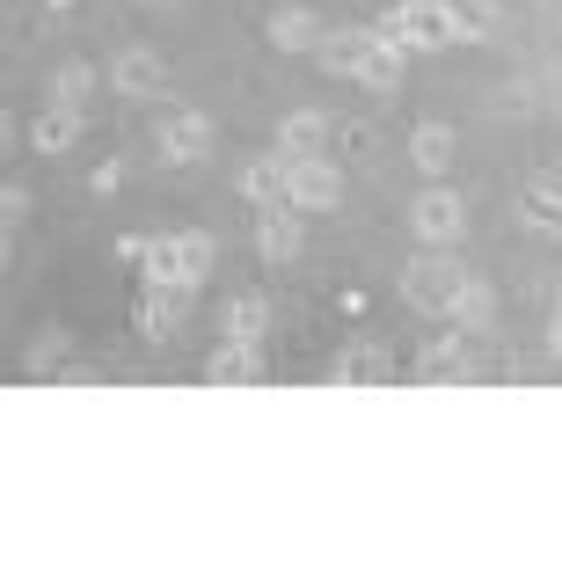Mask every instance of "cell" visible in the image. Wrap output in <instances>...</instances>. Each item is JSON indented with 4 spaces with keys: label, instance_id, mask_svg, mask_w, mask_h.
I'll use <instances>...</instances> for the list:
<instances>
[{
    "label": "cell",
    "instance_id": "cell-2",
    "mask_svg": "<svg viewBox=\"0 0 562 562\" xmlns=\"http://www.w3.org/2000/svg\"><path fill=\"white\" fill-rule=\"evenodd\" d=\"M402 300L417 314H453V300H460V285H468V271H460V256L453 249H417L409 263H402Z\"/></svg>",
    "mask_w": 562,
    "mask_h": 562
},
{
    "label": "cell",
    "instance_id": "cell-9",
    "mask_svg": "<svg viewBox=\"0 0 562 562\" xmlns=\"http://www.w3.org/2000/svg\"><path fill=\"white\" fill-rule=\"evenodd\" d=\"M300 227H307V212H292V205L256 212V256L263 263H292L300 256Z\"/></svg>",
    "mask_w": 562,
    "mask_h": 562
},
{
    "label": "cell",
    "instance_id": "cell-27",
    "mask_svg": "<svg viewBox=\"0 0 562 562\" xmlns=\"http://www.w3.org/2000/svg\"><path fill=\"white\" fill-rule=\"evenodd\" d=\"M548 351L562 358V307H555V322H548Z\"/></svg>",
    "mask_w": 562,
    "mask_h": 562
},
{
    "label": "cell",
    "instance_id": "cell-8",
    "mask_svg": "<svg viewBox=\"0 0 562 562\" xmlns=\"http://www.w3.org/2000/svg\"><path fill=\"white\" fill-rule=\"evenodd\" d=\"M373 44H380L373 22H351V30H329L314 59H322V74H336V81H358V74H366V59H373Z\"/></svg>",
    "mask_w": 562,
    "mask_h": 562
},
{
    "label": "cell",
    "instance_id": "cell-29",
    "mask_svg": "<svg viewBox=\"0 0 562 562\" xmlns=\"http://www.w3.org/2000/svg\"><path fill=\"white\" fill-rule=\"evenodd\" d=\"M161 8H168V0H161Z\"/></svg>",
    "mask_w": 562,
    "mask_h": 562
},
{
    "label": "cell",
    "instance_id": "cell-18",
    "mask_svg": "<svg viewBox=\"0 0 562 562\" xmlns=\"http://www.w3.org/2000/svg\"><path fill=\"white\" fill-rule=\"evenodd\" d=\"M453 322L468 336H482V329H497V292L482 285V278H468V285H460V300H453Z\"/></svg>",
    "mask_w": 562,
    "mask_h": 562
},
{
    "label": "cell",
    "instance_id": "cell-7",
    "mask_svg": "<svg viewBox=\"0 0 562 562\" xmlns=\"http://www.w3.org/2000/svg\"><path fill=\"white\" fill-rule=\"evenodd\" d=\"M154 154H161L168 168L205 161V154H212V117H205V110H176V117L161 125V139H154Z\"/></svg>",
    "mask_w": 562,
    "mask_h": 562
},
{
    "label": "cell",
    "instance_id": "cell-21",
    "mask_svg": "<svg viewBox=\"0 0 562 562\" xmlns=\"http://www.w3.org/2000/svg\"><path fill=\"white\" fill-rule=\"evenodd\" d=\"M519 212H526V227H555L562 234V190L555 183H526L519 190Z\"/></svg>",
    "mask_w": 562,
    "mask_h": 562
},
{
    "label": "cell",
    "instance_id": "cell-3",
    "mask_svg": "<svg viewBox=\"0 0 562 562\" xmlns=\"http://www.w3.org/2000/svg\"><path fill=\"white\" fill-rule=\"evenodd\" d=\"M373 30L387 44H409V52H446L453 44V8L446 0H395L387 15H373Z\"/></svg>",
    "mask_w": 562,
    "mask_h": 562
},
{
    "label": "cell",
    "instance_id": "cell-23",
    "mask_svg": "<svg viewBox=\"0 0 562 562\" xmlns=\"http://www.w3.org/2000/svg\"><path fill=\"white\" fill-rule=\"evenodd\" d=\"M417 373L424 380H460L468 366H460V336H446V344H424L417 351Z\"/></svg>",
    "mask_w": 562,
    "mask_h": 562
},
{
    "label": "cell",
    "instance_id": "cell-6",
    "mask_svg": "<svg viewBox=\"0 0 562 562\" xmlns=\"http://www.w3.org/2000/svg\"><path fill=\"white\" fill-rule=\"evenodd\" d=\"M285 205L292 212H336L344 205V168L329 161V154H307V161H292V176H285Z\"/></svg>",
    "mask_w": 562,
    "mask_h": 562
},
{
    "label": "cell",
    "instance_id": "cell-20",
    "mask_svg": "<svg viewBox=\"0 0 562 562\" xmlns=\"http://www.w3.org/2000/svg\"><path fill=\"white\" fill-rule=\"evenodd\" d=\"M446 8H453V44H490V30H497L490 0H446Z\"/></svg>",
    "mask_w": 562,
    "mask_h": 562
},
{
    "label": "cell",
    "instance_id": "cell-15",
    "mask_svg": "<svg viewBox=\"0 0 562 562\" xmlns=\"http://www.w3.org/2000/svg\"><path fill=\"white\" fill-rule=\"evenodd\" d=\"M409 161L424 168V183H438L453 168V125H417L409 132Z\"/></svg>",
    "mask_w": 562,
    "mask_h": 562
},
{
    "label": "cell",
    "instance_id": "cell-26",
    "mask_svg": "<svg viewBox=\"0 0 562 562\" xmlns=\"http://www.w3.org/2000/svg\"><path fill=\"white\" fill-rule=\"evenodd\" d=\"M117 183H125V168H117V161L95 168V198H117Z\"/></svg>",
    "mask_w": 562,
    "mask_h": 562
},
{
    "label": "cell",
    "instance_id": "cell-10",
    "mask_svg": "<svg viewBox=\"0 0 562 562\" xmlns=\"http://www.w3.org/2000/svg\"><path fill=\"white\" fill-rule=\"evenodd\" d=\"M205 380H212V387H256V380H263V344L227 336V344L205 358Z\"/></svg>",
    "mask_w": 562,
    "mask_h": 562
},
{
    "label": "cell",
    "instance_id": "cell-24",
    "mask_svg": "<svg viewBox=\"0 0 562 562\" xmlns=\"http://www.w3.org/2000/svg\"><path fill=\"white\" fill-rule=\"evenodd\" d=\"M139 336H146V344H168V336H176V307H168V292H161V285L146 292V307H139Z\"/></svg>",
    "mask_w": 562,
    "mask_h": 562
},
{
    "label": "cell",
    "instance_id": "cell-4",
    "mask_svg": "<svg viewBox=\"0 0 562 562\" xmlns=\"http://www.w3.org/2000/svg\"><path fill=\"white\" fill-rule=\"evenodd\" d=\"M409 234H417L424 249H453L460 234H468V205H460V190L424 183L417 205H409Z\"/></svg>",
    "mask_w": 562,
    "mask_h": 562
},
{
    "label": "cell",
    "instance_id": "cell-1",
    "mask_svg": "<svg viewBox=\"0 0 562 562\" xmlns=\"http://www.w3.org/2000/svg\"><path fill=\"white\" fill-rule=\"evenodd\" d=\"M139 271H146V285H161V292H198V285L212 278V234H205V227L146 234Z\"/></svg>",
    "mask_w": 562,
    "mask_h": 562
},
{
    "label": "cell",
    "instance_id": "cell-17",
    "mask_svg": "<svg viewBox=\"0 0 562 562\" xmlns=\"http://www.w3.org/2000/svg\"><path fill=\"white\" fill-rule=\"evenodd\" d=\"M373 37H380V30H373ZM402 66H409V44H387V37H380V44H373V59H366V74H358V81L373 88V95H395V88H402Z\"/></svg>",
    "mask_w": 562,
    "mask_h": 562
},
{
    "label": "cell",
    "instance_id": "cell-5",
    "mask_svg": "<svg viewBox=\"0 0 562 562\" xmlns=\"http://www.w3.org/2000/svg\"><path fill=\"white\" fill-rule=\"evenodd\" d=\"M103 74H110V88H117L125 103H161L168 95V59L154 52V44H125Z\"/></svg>",
    "mask_w": 562,
    "mask_h": 562
},
{
    "label": "cell",
    "instance_id": "cell-13",
    "mask_svg": "<svg viewBox=\"0 0 562 562\" xmlns=\"http://www.w3.org/2000/svg\"><path fill=\"white\" fill-rule=\"evenodd\" d=\"M81 117H88V110L52 103L37 125H30V146H37V154H74V146H81Z\"/></svg>",
    "mask_w": 562,
    "mask_h": 562
},
{
    "label": "cell",
    "instance_id": "cell-25",
    "mask_svg": "<svg viewBox=\"0 0 562 562\" xmlns=\"http://www.w3.org/2000/svg\"><path fill=\"white\" fill-rule=\"evenodd\" d=\"M22 212H30V190H22V183H8V190H0V220H8V227H15Z\"/></svg>",
    "mask_w": 562,
    "mask_h": 562
},
{
    "label": "cell",
    "instance_id": "cell-19",
    "mask_svg": "<svg viewBox=\"0 0 562 562\" xmlns=\"http://www.w3.org/2000/svg\"><path fill=\"white\" fill-rule=\"evenodd\" d=\"M263 329H271V300H227V307H220V336L263 344Z\"/></svg>",
    "mask_w": 562,
    "mask_h": 562
},
{
    "label": "cell",
    "instance_id": "cell-14",
    "mask_svg": "<svg viewBox=\"0 0 562 562\" xmlns=\"http://www.w3.org/2000/svg\"><path fill=\"white\" fill-rule=\"evenodd\" d=\"M322 37H329V30H322L314 8H278L271 15V44L278 52H322Z\"/></svg>",
    "mask_w": 562,
    "mask_h": 562
},
{
    "label": "cell",
    "instance_id": "cell-12",
    "mask_svg": "<svg viewBox=\"0 0 562 562\" xmlns=\"http://www.w3.org/2000/svg\"><path fill=\"white\" fill-rule=\"evenodd\" d=\"M329 117H322V110H292L285 125H278V154H292V161H307V154H322V146H329Z\"/></svg>",
    "mask_w": 562,
    "mask_h": 562
},
{
    "label": "cell",
    "instance_id": "cell-11",
    "mask_svg": "<svg viewBox=\"0 0 562 562\" xmlns=\"http://www.w3.org/2000/svg\"><path fill=\"white\" fill-rule=\"evenodd\" d=\"M285 176H292V154H263V161L241 168V198H249V212L285 205Z\"/></svg>",
    "mask_w": 562,
    "mask_h": 562
},
{
    "label": "cell",
    "instance_id": "cell-22",
    "mask_svg": "<svg viewBox=\"0 0 562 562\" xmlns=\"http://www.w3.org/2000/svg\"><path fill=\"white\" fill-rule=\"evenodd\" d=\"M329 380H336V387H358V380H387V351H380V344H373V351H344Z\"/></svg>",
    "mask_w": 562,
    "mask_h": 562
},
{
    "label": "cell",
    "instance_id": "cell-28",
    "mask_svg": "<svg viewBox=\"0 0 562 562\" xmlns=\"http://www.w3.org/2000/svg\"><path fill=\"white\" fill-rule=\"evenodd\" d=\"M52 8H74V0H52Z\"/></svg>",
    "mask_w": 562,
    "mask_h": 562
},
{
    "label": "cell",
    "instance_id": "cell-16",
    "mask_svg": "<svg viewBox=\"0 0 562 562\" xmlns=\"http://www.w3.org/2000/svg\"><path fill=\"white\" fill-rule=\"evenodd\" d=\"M103 81H110L103 66H88V59H66L59 74H52V103H66V110H88V95H95Z\"/></svg>",
    "mask_w": 562,
    "mask_h": 562
}]
</instances>
